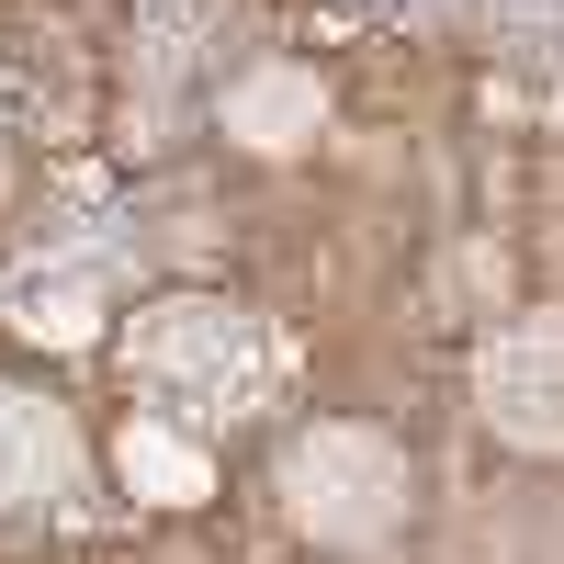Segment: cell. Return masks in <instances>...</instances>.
<instances>
[{"label": "cell", "instance_id": "obj_1", "mask_svg": "<svg viewBox=\"0 0 564 564\" xmlns=\"http://www.w3.org/2000/svg\"><path fill=\"white\" fill-rule=\"evenodd\" d=\"M486 395L520 441H564V327H520L508 361L486 372Z\"/></svg>", "mask_w": 564, "mask_h": 564}]
</instances>
